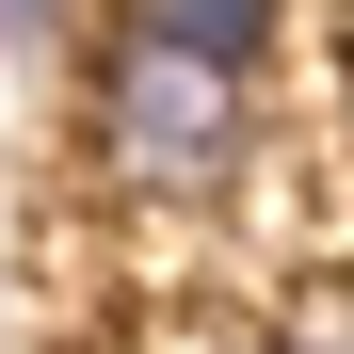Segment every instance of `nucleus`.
Wrapping results in <instances>:
<instances>
[{
  "mask_svg": "<svg viewBox=\"0 0 354 354\" xmlns=\"http://www.w3.org/2000/svg\"><path fill=\"white\" fill-rule=\"evenodd\" d=\"M258 32H274V0H129V17L97 32L81 129H97V177H113V194L177 209V194H225V177H242Z\"/></svg>",
  "mask_w": 354,
  "mask_h": 354,
  "instance_id": "1",
  "label": "nucleus"
},
{
  "mask_svg": "<svg viewBox=\"0 0 354 354\" xmlns=\"http://www.w3.org/2000/svg\"><path fill=\"white\" fill-rule=\"evenodd\" d=\"M258 354H354V290H322V306H306V322H274Z\"/></svg>",
  "mask_w": 354,
  "mask_h": 354,
  "instance_id": "2",
  "label": "nucleus"
},
{
  "mask_svg": "<svg viewBox=\"0 0 354 354\" xmlns=\"http://www.w3.org/2000/svg\"><path fill=\"white\" fill-rule=\"evenodd\" d=\"M0 32H17V48H48V32H65V0H0Z\"/></svg>",
  "mask_w": 354,
  "mask_h": 354,
  "instance_id": "3",
  "label": "nucleus"
}]
</instances>
